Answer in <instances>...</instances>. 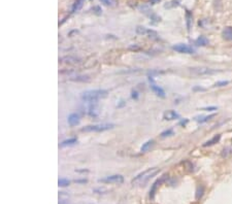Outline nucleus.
Returning a JSON list of instances; mask_svg holds the SVG:
<instances>
[{"mask_svg": "<svg viewBox=\"0 0 232 204\" xmlns=\"http://www.w3.org/2000/svg\"><path fill=\"white\" fill-rule=\"evenodd\" d=\"M101 3H103L104 5H109L111 4V0H100Z\"/></svg>", "mask_w": 232, "mask_h": 204, "instance_id": "27", "label": "nucleus"}, {"mask_svg": "<svg viewBox=\"0 0 232 204\" xmlns=\"http://www.w3.org/2000/svg\"><path fill=\"white\" fill-rule=\"evenodd\" d=\"M72 81H89L88 76H78L76 78H72Z\"/></svg>", "mask_w": 232, "mask_h": 204, "instance_id": "25", "label": "nucleus"}, {"mask_svg": "<svg viewBox=\"0 0 232 204\" xmlns=\"http://www.w3.org/2000/svg\"><path fill=\"white\" fill-rule=\"evenodd\" d=\"M203 110H207V111L217 110V107H214V106H212V107H205V108H203Z\"/></svg>", "mask_w": 232, "mask_h": 204, "instance_id": "26", "label": "nucleus"}, {"mask_svg": "<svg viewBox=\"0 0 232 204\" xmlns=\"http://www.w3.org/2000/svg\"><path fill=\"white\" fill-rule=\"evenodd\" d=\"M163 180H164V177H163V178H161V179H158V180H156L154 184H153L152 189L150 190V198H151V199H154L155 192H156V190H157V188H158V186H159V184H161Z\"/></svg>", "mask_w": 232, "mask_h": 204, "instance_id": "13", "label": "nucleus"}, {"mask_svg": "<svg viewBox=\"0 0 232 204\" xmlns=\"http://www.w3.org/2000/svg\"><path fill=\"white\" fill-rule=\"evenodd\" d=\"M232 155V146H227V147H225L224 149L222 151L221 153V156L223 158H228Z\"/></svg>", "mask_w": 232, "mask_h": 204, "instance_id": "17", "label": "nucleus"}, {"mask_svg": "<svg viewBox=\"0 0 232 204\" xmlns=\"http://www.w3.org/2000/svg\"><path fill=\"white\" fill-rule=\"evenodd\" d=\"M195 43H196V45H198V46H206V45L209 44V40L205 36H199V37L195 40Z\"/></svg>", "mask_w": 232, "mask_h": 204, "instance_id": "12", "label": "nucleus"}, {"mask_svg": "<svg viewBox=\"0 0 232 204\" xmlns=\"http://www.w3.org/2000/svg\"><path fill=\"white\" fill-rule=\"evenodd\" d=\"M67 122H68L69 126L70 127H74V126H78L80 122H81V118L78 116V113H70L68 116V118H67Z\"/></svg>", "mask_w": 232, "mask_h": 204, "instance_id": "7", "label": "nucleus"}, {"mask_svg": "<svg viewBox=\"0 0 232 204\" xmlns=\"http://www.w3.org/2000/svg\"><path fill=\"white\" fill-rule=\"evenodd\" d=\"M132 97H133V98H135V99H137V97H138V96H137L136 92H133V93H132Z\"/></svg>", "mask_w": 232, "mask_h": 204, "instance_id": "28", "label": "nucleus"}, {"mask_svg": "<svg viewBox=\"0 0 232 204\" xmlns=\"http://www.w3.org/2000/svg\"><path fill=\"white\" fill-rule=\"evenodd\" d=\"M101 182H106V184H122L124 181V177L120 174H115V175H109L105 178L99 179Z\"/></svg>", "mask_w": 232, "mask_h": 204, "instance_id": "6", "label": "nucleus"}, {"mask_svg": "<svg viewBox=\"0 0 232 204\" xmlns=\"http://www.w3.org/2000/svg\"><path fill=\"white\" fill-rule=\"evenodd\" d=\"M186 19H187V27H188V30H190L192 25V13H190L189 10L186 11Z\"/></svg>", "mask_w": 232, "mask_h": 204, "instance_id": "21", "label": "nucleus"}, {"mask_svg": "<svg viewBox=\"0 0 232 204\" xmlns=\"http://www.w3.org/2000/svg\"><path fill=\"white\" fill-rule=\"evenodd\" d=\"M160 0H151V2L153 3V4H155V3H158Z\"/></svg>", "mask_w": 232, "mask_h": 204, "instance_id": "29", "label": "nucleus"}, {"mask_svg": "<svg viewBox=\"0 0 232 204\" xmlns=\"http://www.w3.org/2000/svg\"><path fill=\"white\" fill-rule=\"evenodd\" d=\"M76 182H83V184H85V182H87L86 179H84V180H76Z\"/></svg>", "mask_w": 232, "mask_h": 204, "instance_id": "30", "label": "nucleus"}, {"mask_svg": "<svg viewBox=\"0 0 232 204\" xmlns=\"http://www.w3.org/2000/svg\"><path fill=\"white\" fill-rule=\"evenodd\" d=\"M229 81H217V83H214V87H225L227 86Z\"/></svg>", "mask_w": 232, "mask_h": 204, "instance_id": "23", "label": "nucleus"}, {"mask_svg": "<svg viewBox=\"0 0 232 204\" xmlns=\"http://www.w3.org/2000/svg\"><path fill=\"white\" fill-rule=\"evenodd\" d=\"M222 36L225 40L232 41V27H230V26L225 27L222 31Z\"/></svg>", "mask_w": 232, "mask_h": 204, "instance_id": "9", "label": "nucleus"}, {"mask_svg": "<svg viewBox=\"0 0 232 204\" xmlns=\"http://www.w3.org/2000/svg\"><path fill=\"white\" fill-rule=\"evenodd\" d=\"M62 61H63L64 63H68V64H76V62H78V59L74 58V57H71V56H68V57H64V58L62 59Z\"/></svg>", "mask_w": 232, "mask_h": 204, "instance_id": "19", "label": "nucleus"}, {"mask_svg": "<svg viewBox=\"0 0 232 204\" xmlns=\"http://www.w3.org/2000/svg\"><path fill=\"white\" fill-rule=\"evenodd\" d=\"M83 2L84 0H76V2L73 3L72 8H71V13H76L81 9L82 6H83Z\"/></svg>", "mask_w": 232, "mask_h": 204, "instance_id": "15", "label": "nucleus"}, {"mask_svg": "<svg viewBox=\"0 0 232 204\" xmlns=\"http://www.w3.org/2000/svg\"><path fill=\"white\" fill-rule=\"evenodd\" d=\"M107 96V91L105 90H89L82 94V99L84 101H97L100 98H105Z\"/></svg>", "mask_w": 232, "mask_h": 204, "instance_id": "2", "label": "nucleus"}, {"mask_svg": "<svg viewBox=\"0 0 232 204\" xmlns=\"http://www.w3.org/2000/svg\"><path fill=\"white\" fill-rule=\"evenodd\" d=\"M158 172H159V168H157V167L146 169V170L139 173L138 175H136L132 179V184L133 186H144Z\"/></svg>", "mask_w": 232, "mask_h": 204, "instance_id": "1", "label": "nucleus"}, {"mask_svg": "<svg viewBox=\"0 0 232 204\" xmlns=\"http://www.w3.org/2000/svg\"><path fill=\"white\" fill-rule=\"evenodd\" d=\"M151 89L153 90V92H154L157 96L162 97V98L165 97V92H164V90L161 88V87L157 86V85H155V83H151Z\"/></svg>", "mask_w": 232, "mask_h": 204, "instance_id": "10", "label": "nucleus"}, {"mask_svg": "<svg viewBox=\"0 0 232 204\" xmlns=\"http://www.w3.org/2000/svg\"><path fill=\"white\" fill-rule=\"evenodd\" d=\"M163 118L164 120H166V121H172V120L179 118V114L174 110H167L164 112Z\"/></svg>", "mask_w": 232, "mask_h": 204, "instance_id": "8", "label": "nucleus"}, {"mask_svg": "<svg viewBox=\"0 0 232 204\" xmlns=\"http://www.w3.org/2000/svg\"><path fill=\"white\" fill-rule=\"evenodd\" d=\"M78 143V139L76 138H69V139H66V140L62 141L60 143L61 147H65V146H70L73 145V144Z\"/></svg>", "mask_w": 232, "mask_h": 204, "instance_id": "14", "label": "nucleus"}, {"mask_svg": "<svg viewBox=\"0 0 232 204\" xmlns=\"http://www.w3.org/2000/svg\"><path fill=\"white\" fill-rule=\"evenodd\" d=\"M149 30L150 29H146V27H142V26H137L136 27V33L140 34V35H148Z\"/></svg>", "mask_w": 232, "mask_h": 204, "instance_id": "20", "label": "nucleus"}, {"mask_svg": "<svg viewBox=\"0 0 232 204\" xmlns=\"http://www.w3.org/2000/svg\"><path fill=\"white\" fill-rule=\"evenodd\" d=\"M170 135H173V131H172L171 129H168V130H166V131H164L161 133L162 137H166V136H170Z\"/></svg>", "mask_w": 232, "mask_h": 204, "instance_id": "24", "label": "nucleus"}, {"mask_svg": "<svg viewBox=\"0 0 232 204\" xmlns=\"http://www.w3.org/2000/svg\"><path fill=\"white\" fill-rule=\"evenodd\" d=\"M172 50H174L177 53L181 54H194L195 50L192 46L188 44H185V43H177V44H174L172 46Z\"/></svg>", "mask_w": 232, "mask_h": 204, "instance_id": "4", "label": "nucleus"}, {"mask_svg": "<svg viewBox=\"0 0 232 204\" xmlns=\"http://www.w3.org/2000/svg\"><path fill=\"white\" fill-rule=\"evenodd\" d=\"M69 184H70V181H69L68 179H66V178H59V180H58V186H62V188L69 186Z\"/></svg>", "mask_w": 232, "mask_h": 204, "instance_id": "22", "label": "nucleus"}, {"mask_svg": "<svg viewBox=\"0 0 232 204\" xmlns=\"http://www.w3.org/2000/svg\"><path fill=\"white\" fill-rule=\"evenodd\" d=\"M220 139H221V135H220V134H217V135L214 136L212 139H209V140H207L206 142H204V143H203V146H204V147H206V146L214 145V144H216V143H218V142H219Z\"/></svg>", "mask_w": 232, "mask_h": 204, "instance_id": "11", "label": "nucleus"}, {"mask_svg": "<svg viewBox=\"0 0 232 204\" xmlns=\"http://www.w3.org/2000/svg\"><path fill=\"white\" fill-rule=\"evenodd\" d=\"M153 143H154V140H148L146 142H144V143L142 144V146L140 147V151H142V153H144V151H149L150 147L153 145Z\"/></svg>", "mask_w": 232, "mask_h": 204, "instance_id": "18", "label": "nucleus"}, {"mask_svg": "<svg viewBox=\"0 0 232 204\" xmlns=\"http://www.w3.org/2000/svg\"><path fill=\"white\" fill-rule=\"evenodd\" d=\"M190 71L196 75H208V74H214V73L218 72L217 70H214V69L207 67H194L191 68Z\"/></svg>", "mask_w": 232, "mask_h": 204, "instance_id": "5", "label": "nucleus"}, {"mask_svg": "<svg viewBox=\"0 0 232 204\" xmlns=\"http://www.w3.org/2000/svg\"><path fill=\"white\" fill-rule=\"evenodd\" d=\"M114 124H99V125H90L82 128L83 132H103L114 128Z\"/></svg>", "mask_w": 232, "mask_h": 204, "instance_id": "3", "label": "nucleus"}, {"mask_svg": "<svg viewBox=\"0 0 232 204\" xmlns=\"http://www.w3.org/2000/svg\"><path fill=\"white\" fill-rule=\"evenodd\" d=\"M203 194H204V186L200 184V186H197V190H196V195H195V198H196V200L201 199L202 196H203Z\"/></svg>", "mask_w": 232, "mask_h": 204, "instance_id": "16", "label": "nucleus"}]
</instances>
